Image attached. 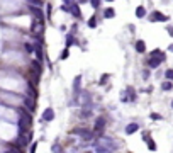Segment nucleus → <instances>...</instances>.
Segmentation results:
<instances>
[{
    "label": "nucleus",
    "mask_w": 173,
    "mask_h": 153,
    "mask_svg": "<svg viewBox=\"0 0 173 153\" xmlns=\"http://www.w3.org/2000/svg\"><path fill=\"white\" fill-rule=\"evenodd\" d=\"M151 56H158V58H161V60H165V55H163L160 49H154L153 53H151Z\"/></svg>",
    "instance_id": "obj_16"
},
{
    "label": "nucleus",
    "mask_w": 173,
    "mask_h": 153,
    "mask_svg": "<svg viewBox=\"0 0 173 153\" xmlns=\"http://www.w3.org/2000/svg\"><path fill=\"white\" fill-rule=\"evenodd\" d=\"M136 16H137V17H144V16H146V10H144V7H137V10H136Z\"/></svg>",
    "instance_id": "obj_15"
},
{
    "label": "nucleus",
    "mask_w": 173,
    "mask_h": 153,
    "mask_svg": "<svg viewBox=\"0 0 173 153\" xmlns=\"http://www.w3.org/2000/svg\"><path fill=\"white\" fill-rule=\"evenodd\" d=\"M136 49H137L139 53H144V51H146V44H144V41H137V43H136Z\"/></svg>",
    "instance_id": "obj_10"
},
{
    "label": "nucleus",
    "mask_w": 173,
    "mask_h": 153,
    "mask_svg": "<svg viewBox=\"0 0 173 153\" xmlns=\"http://www.w3.org/2000/svg\"><path fill=\"white\" fill-rule=\"evenodd\" d=\"M148 146H149V150H156V145H154L153 139H149V141H148Z\"/></svg>",
    "instance_id": "obj_22"
},
{
    "label": "nucleus",
    "mask_w": 173,
    "mask_h": 153,
    "mask_svg": "<svg viewBox=\"0 0 173 153\" xmlns=\"http://www.w3.org/2000/svg\"><path fill=\"white\" fill-rule=\"evenodd\" d=\"M65 2H66V5H70V3H71L73 0H65Z\"/></svg>",
    "instance_id": "obj_28"
},
{
    "label": "nucleus",
    "mask_w": 173,
    "mask_h": 153,
    "mask_svg": "<svg viewBox=\"0 0 173 153\" xmlns=\"http://www.w3.org/2000/svg\"><path fill=\"white\" fill-rule=\"evenodd\" d=\"M42 119H44V121H53V119H55V111H53V107H48V109L42 112Z\"/></svg>",
    "instance_id": "obj_3"
},
{
    "label": "nucleus",
    "mask_w": 173,
    "mask_h": 153,
    "mask_svg": "<svg viewBox=\"0 0 173 153\" xmlns=\"http://www.w3.org/2000/svg\"><path fill=\"white\" fill-rule=\"evenodd\" d=\"M29 10H31V14L34 16V19H38L39 22H44V14H42V10L39 9L38 5H29Z\"/></svg>",
    "instance_id": "obj_2"
},
{
    "label": "nucleus",
    "mask_w": 173,
    "mask_h": 153,
    "mask_svg": "<svg viewBox=\"0 0 173 153\" xmlns=\"http://www.w3.org/2000/svg\"><path fill=\"white\" fill-rule=\"evenodd\" d=\"M24 48H26V51H27V53H32V51H34V48H32V44H31V43H26V44H24Z\"/></svg>",
    "instance_id": "obj_17"
},
{
    "label": "nucleus",
    "mask_w": 173,
    "mask_h": 153,
    "mask_svg": "<svg viewBox=\"0 0 173 153\" xmlns=\"http://www.w3.org/2000/svg\"><path fill=\"white\" fill-rule=\"evenodd\" d=\"M17 143H19V146H26V145H27V139H26V136H24V134H19Z\"/></svg>",
    "instance_id": "obj_13"
},
{
    "label": "nucleus",
    "mask_w": 173,
    "mask_h": 153,
    "mask_svg": "<svg viewBox=\"0 0 173 153\" xmlns=\"http://www.w3.org/2000/svg\"><path fill=\"white\" fill-rule=\"evenodd\" d=\"M114 16H115L114 9H107V10L104 12V17H105V19H110V17H114Z\"/></svg>",
    "instance_id": "obj_12"
},
{
    "label": "nucleus",
    "mask_w": 173,
    "mask_h": 153,
    "mask_svg": "<svg viewBox=\"0 0 173 153\" xmlns=\"http://www.w3.org/2000/svg\"><path fill=\"white\" fill-rule=\"evenodd\" d=\"M78 2H80V3H85V2H88V0H78Z\"/></svg>",
    "instance_id": "obj_29"
},
{
    "label": "nucleus",
    "mask_w": 173,
    "mask_h": 153,
    "mask_svg": "<svg viewBox=\"0 0 173 153\" xmlns=\"http://www.w3.org/2000/svg\"><path fill=\"white\" fill-rule=\"evenodd\" d=\"M161 89H163V90H172V83H170V82H165V83L161 85Z\"/></svg>",
    "instance_id": "obj_18"
},
{
    "label": "nucleus",
    "mask_w": 173,
    "mask_h": 153,
    "mask_svg": "<svg viewBox=\"0 0 173 153\" xmlns=\"http://www.w3.org/2000/svg\"><path fill=\"white\" fill-rule=\"evenodd\" d=\"M68 55H70V53H68V48H66V49L61 53V60H66V58H68Z\"/></svg>",
    "instance_id": "obj_23"
},
{
    "label": "nucleus",
    "mask_w": 173,
    "mask_h": 153,
    "mask_svg": "<svg viewBox=\"0 0 173 153\" xmlns=\"http://www.w3.org/2000/svg\"><path fill=\"white\" fill-rule=\"evenodd\" d=\"M137 128H139V126H137L136 123H131V124L126 128V133H127V134H133V133H136V131H137Z\"/></svg>",
    "instance_id": "obj_9"
},
{
    "label": "nucleus",
    "mask_w": 173,
    "mask_h": 153,
    "mask_svg": "<svg viewBox=\"0 0 173 153\" xmlns=\"http://www.w3.org/2000/svg\"><path fill=\"white\" fill-rule=\"evenodd\" d=\"M90 2H92L94 7H98V5H100V0H90Z\"/></svg>",
    "instance_id": "obj_25"
},
{
    "label": "nucleus",
    "mask_w": 173,
    "mask_h": 153,
    "mask_svg": "<svg viewBox=\"0 0 173 153\" xmlns=\"http://www.w3.org/2000/svg\"><path fill=\"white\" fill-rule=\"evenodd\" d=\"M97 26V19L95 17H90V20H88V27H95Z\"/></svg>",
    "instance_id": "obj_19"
},
{
    "label": "nucleus",
    "mask_w": 173,
    "mask_h": 153,
    "mask_svg": "<svg viewBox=\"0 0 173 153\" xmlns=\"http://www.w3.org/2000/svg\"><path fill=\"white\" fill-rule=\"evenodd\" d=\"M151 119L158 121V119H161V116H160V114H154V112H153V114H151Z\"/></svg>",
    "instance_id": "obj_24"
},
{
    "label": "nucleus",
    "mask_w": 173,
    "mask_h": 153,
    "mask_svg": "<svg viewBox=\"0 0 173 153\" xmlns=\"http://www.w3.org/2000/svg\"><path fill=\"white\" fill-rule=\"evenodd\" d=\"M41 31H42V22H39L38 19H34L32 20V32H34V34H39Z\"/></svg>",
    "instance_id": "obj_5"
},
{
    "label": "nucleus",
    "mask_w": 173,
    "mask_h": 153,
    "mask_svg": "<svg viewBox=\"0 0 173 153\" xmlns=\"http://www.w3.org/2000/svg\"><path fill=\"white\" fill-rule=\"evenodd\" d=\"M70 12H71V14H73L75 17H81V12L78 10V5H75V3H73V5L70 7Z\"/></svg>",
    "instance_id": "obj_11"
},
{
    "label": "nucleus",
    "mask_w": 173,
    "mask_h": 153,
    "mask_svg": "<svg viewBox=\"0 0 173 153\" xmlns=\"http://www.w3.org/2000/svg\"><path fill=\"white\" fill-rule=\"evenodd\" d=\"M165 75H166L168 80H173V70H166V73H165Z\"/></svg>",
    "instance_id": "obj_21"
},
{
    "label": "nucleus",
    "mask_w": 173,
    "mask_h": 153,
    "mask_svg": "<svg viewBox=\"0 0 173 153\" xmlns=\"http://www.w3.org/2000/svg\"><path fill=\"white\" fill-rule=\"evenodd\" d=\"M168 17L166 16H163V14H160V12H153L151 14V20H166Z\"/></svg>",
    "instance_id": "obj_8"
},
{
    "label": "nucleus",
    "mask_w": 173,
    "mask_h": 153,
    "mask_svg": "<svg viewBox=\"0 0 173 153\" xmlns=\"http://www.w3.org/2000/svg\"><path fill=\"white\" fill-rule=\"evenodd\" d=\"M36 55H38L39 61H41V60H42V51H41V46H36Z\"/></svg>",
    "instance_id": "obj_20"
},
{
    "label": "nucleus",
    "mask_w": 173,
    "mask_h": 153,
    "mask_svg": "<svg viewBox=\"0 0 173 153\" xmlns=\"http://www.w3.org/2000/svg\"><path fill=\"white\" fill-rule=\"evenodd\" d=\"M161 61H163L161 58H158V56H151V58H149V61H148V65H149L151 68H158Z\"/></svg>",
    "instance_id": "obj_6"
},
{
    "label": "nucleus",
    "mask_w": 173,
    "mask_h": 153,
    "mask_svg": "<svg viewBox=\"0 0 173 153\" xmlns=\"http://www.w3.org/2000/svg\"><path fill=\"white\" fill-rule=\"evenodd\" d=\"M109 78V75H102V78H100V83H105V80Z\"/></svg>",
    "instance_id": "obj_26"
},
{
    "label": "nucleus",
    "mask_w": 173,
    "mask_h": 153,
    "mask_svg": "<svg viewBox=\"0 0 173 153\" xmlns=\"http://www.w3.org/2000/svg\"><path fill=\"white\" fill-rule=\"evenodd\" d=\"M104 126H105V119H104V117H98V119H97V123H95V133L97 134H102Z\"/></svg>",
    "instance_id": "obj_4"
},
{
    "label": "nucleus",
    "mask_w": 173,
    "mask_h": 153,
    "mask_svg": "<svg viewBox=\"0 0 173 153\" xmlns=\"http://www.w3.org/2000/svg\"><path fill=\"white\" fill-rule=\"evenodd\" d=\"M80 83H81V76H77V78H75V83H73L75 94H78V87H80Z\"/></svg>",
    "instance_id": "obj_14"
},
{
    "label": "nucleus",
    "mask_w": 173,
    "mask_h": 153,
    "mask_svg": "<svg viewBox=\"0 0 173 153\" xmlns=\"http://www.w3.org/2000/svg\"><path fill=\"white\" fill-rule=\"evenodd\" d=\"M24 104H26V107H27L31 112H32V111H34V107H36V106H34V97H27Z\"/></svg>",
    "instance_id": "obj_7"
},
{
    "label": "nucleus",
    "mask_w": 173,
    "mask_h": 153,
    "mask_svg": "<svg viewBox=\"0 0 173 153\" xmlns=\"http://www.w3.org/2000/svg\"><path fill=\"white\" fill-rule=\"evenodd\" d=\"M168 32H170V34L173 36V27H168Z\"/></svg>",
    "instance_id": "obj_27"
},
{
    "label": "nucleus",
    "mask_w": 173,
    "mask_h": 153,
    "mask_svg": "<svg viewBox=\"0 0 173 153\" xmlns=\"http://www.w3.org/2000/svg\"><path fill=\"white\" fill-rule=\"evenodd\" d=\"M31 123H32V117L29 112H26L24 109H20V121H19V134H24L26 133V129H29V126H31Z\"/></svg>",
    "instance_id": "obj_1"
}]
</instances>
